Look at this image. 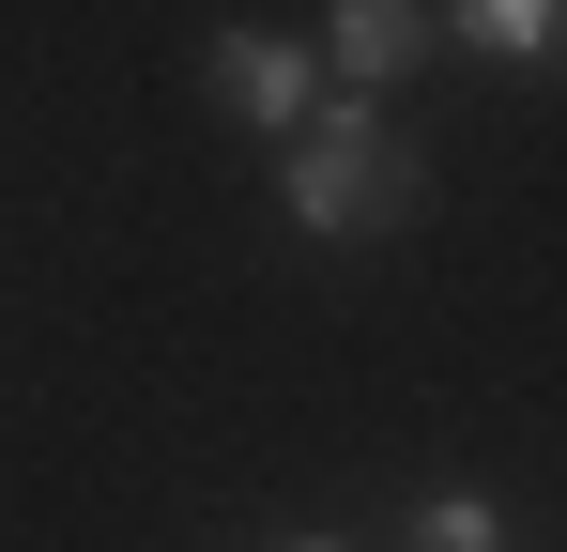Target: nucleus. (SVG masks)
I'll list each match as a JSON object with an SVG mask.
<instances>
[{"instance_id":"obj_1","label":"nucleus","mask_w":567,"mask_h":552,"mask_svg":"<svg viewBox=\"0 0 567 552\" xmlns=\"http://www.w3.org/2000/svg\"><path fill=\"white\" fill-rule=\"evenodd\" d=\"M277 184H291V215H307V231H399V215H414V154L383 139L369 108H307Z\"/></svg>"},{"instance_id":"obj_2","label":"nucleus","mask_w":567,"mask_h":552,"mask_svg":"<svg viewBox=\"0 0 567 552\" xmlns=\"http://www.w3.org/2000/svg\"><path fill=\"white\" fill-rule=\"evenodd\" d=\"M215 92H230V108H246V123H307V108H322V62H307V47H291V31H215Z\"/></svg>"},{"instance_id":"obj_3","label":"nucleus","mask_w":567,"mask_h":552,"mask_svg":"<svg viewBox=\"0 0 567 552\" xmlns=\"http://www.w3.org/2000/svg\"><path fill=\"white\" fill-rule=\"evenodd\" d=\"M445 47V16H414V0H338L322 16V62L338 78H399V62H430Z\"/></svg>"},{"instance_id":"obj_4","label":"nucleus","mask_w":567,"mask_h":552,"mask_svg":"<svg viewBox=\"0 0 567 552\" xmlns=\"http://www.w3.org/2000/svg\"><path fill=\"white\" fill-rule=\"evenodd\" d=\"M461 47H491V62H537V47H567V16L553 0H475V16H445Z\"/></svg>"},{"instance_id":"obj_5","label":"nucleus","mask_w":567,"mask_h":552,"mask_svg":"<svg viewBox=\"0 0 567 552\" xmlns=\"http://www.w3.org/2000/svg\"><path fill=\"white\" fill-rule=\"evenodd\" d=\"M414 552H506V522H491L475 491H430V507H414Z\"/></svg>"},{"instance_id":"obj_6","label":"nucleus","mask_w":567,"mask_h":552,"mask_svg":"<svg viewBox=\"0 0 567 552\" xmlns=\"http://www.w3.org/2000/svg\"><path fill=\"white\" fill-rule=\"evenodd\" d=\"M291 552H338V538H291Z\"/></svg>"}]
</instances>
